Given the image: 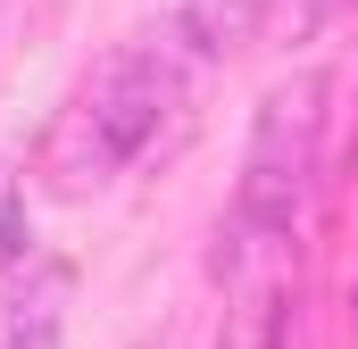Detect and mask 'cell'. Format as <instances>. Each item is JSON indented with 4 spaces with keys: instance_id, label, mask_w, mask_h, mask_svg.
Listing matches in <instances>:
<instances>
[{
    "instance_id": "cell-1",
    "label": "cell",
    "mask_w": 358,
    "mask_h": 349,
    "mask_svg": "<svg viewBox=\"0 0 358 349\" xmlns=\"http://www.w3.org/2000/svg\"><path fill=\"white\" fill-rule=\"evenodd\" d=\"M183 100V75L167 50H117L100 75H92L76 100H67V117L50 125V142H42V158H50V183L59 191H100L108 174H125L150 142H159V125L176 117Z\"/></svg>"
},
{
    "instance_id": "cell-2",
    "label": "cell",
    "mask_w": 358,
    "mask_h": 349,
    "mask_svg": "<svg viewBox=\"0 0 358 349\" xmlns=\"http://www.w3.org/2000/svg\"><path fill=\"white\" fill-rule=\"evenodd\" d=\"M317 158H325V75H283L259 91L250 108V150H242V183H234V225L292 242L308 191H317Z\"/></svg>"
},
{
    "instance_id": "cell-3",
    "label": "cell",
    "mask_w": 358,
    "mask_h": 349,
    "mask_svg": "<svg viewBox=\"0 0 358 349\" xmlns=\"http://www.w3.org/2000/svg\"><path fill=\"white\" fill-rule=\"evenodd\" d=\"M292 316H300V283L292 274L242 283L225 325H217V349H292Z\"/></svg>"
},
{
    "instance_id": "cell-4",
    "label": "cell",
    "mask_w": 358,
    "mask_h": 349,
    "mask_svg": "<svg viewBox=\"0 0 358 349\" xmlns=\"http://www.w3.org/2000/svg\"><path fill=\"white\" fill-rule=\"evenodd\" d=\"M267 34V0H183L176 8V42L192 59H234Z\"/></svg>"
},
{
    "instance_id": "cell-5",
    "label": "cell",
    "mask_w": 358,
    "mask_h": 349,
    "mask_svg": "<svg viewBox=\"0 0 358 349\" xmlns=\"http://www.w3.org/2000/svg\"><path fill=\"white\" fill-rule=\"evenodd\" d=\"M350 17H358V0H267V34L275 42H325Z\"/></svg>"
},
{
    "instance_id": "cell-6",
    "label": "cell",
    "mask_w": 358,
    "mask_h": 349,
    "mask_svg": "<svg viewBox=\"0 0 358 349\" xmlns=\"http://www.w3.org/2000/svg\"><path fill=\"white\" fill-rule=\"evenodd\" d=\"M34 258V216H25V191H17V174L0 167V266Z\"/></svg>"
},
{
    "instance_id": "cell-7",
    "label": "cell",
    "mask_w": 358,
    "mask_h": 349,
    "mask_svg": "<svg viewBox=\"0 0 358 349\" xmlns=\"http://www.w3.org/2000/svg\"><path fill=\"white\" fill-rule=\"evenodd\" d=\"M0 349H59V316H8Z\"/></svg>"
},
{
    "instance_id": "cell-8",
    "label": "cell",
    "mask_w": 358,
    "mask_h": 349,
    "mask_svg": "<svg viewBox=\"0 0 358 349\" xmlns=\"http://www.w3.org/2000/svg\"><path fill=\"white\" fill-rule=\"evenodd\" d=\"M350 333H358V291H350Z\"/></svg>"
}]
</instances>
